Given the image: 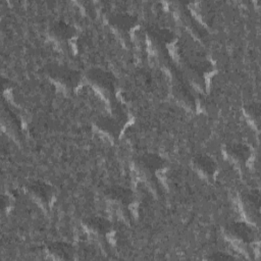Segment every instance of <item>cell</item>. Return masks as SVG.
<instances>
[{
  "label": "cell",
  "instance_id": "6",
  "mask_svg": "<svg viewBox=\"0 0 261 261\" xmlns=\"http://www.w3.org/2000/svg\"><path fill=\"white\" fill-rule=\"evenodd\" d=\"M111 22L113 26L122 29V30H130V29H132L135 26L136 19L130 16V14L122 12L114 14V17H112L111 19Z\"/></svg>",
  "mask_w": 261,
  "mask_h": 261
},
{
  "label": "cell",
  "instance_id": "12",
  "mask_svg": "<svg viewBox=\"0 0 261 261\" xmlns=\"http://www.w3.org/2000/svg\"><path fill=\"white\" fill-rule=\"evenodd\" d=\"M228 151L231 155L240 159V161H247L251 154L250 148L247 146V145H244L241 143L230 145L228 147Z\"/></svg>",
  "mask_w": 261,
  "mask_h": 261
},
{
  "label": "cell",
  "instance_id": "7",
  "mask_svg": "<svg viewBox=\"0 0 261 261\" xmlns=\"http://www.w3.org/2000/svg\"><path fill=\"white\" fill-rule=\"evenodd\" d=\"M195 164L196 166L205 172L206 175H212L216 169V164L212 158L207 155H199L195 158Z\"/></svg>",
  "mask_w": 261,
  "mask_h": 261
},
{
  "label": "cell",
  "instance_id": "2",
  "mask_svg": "<svg viewBox=\"0 0 261 261\" xmlns=\"http://www.w3.org/2000/svg\"><path fill=\"white\" fill-rule=\"evenodd\" d=\"M51 75L60 80L62 83L74 87L79 83L80 76L77 71L71 70L65 67H55L53 70H51Z\"/></svg>",
  "mask_w": 261,
  "mask_h": 261
},
{
  "label": "cell",
  "instance_id": "1",
  "mask_svg": "<svg viewBox=\"0 0 261 261\" xmlns=\"http://www.w3.org/2000/svg\"><path fill=\"white\" fill-rule=\"evenodd\" d=\"M228 231L234 237L242 240L243 242H253L255 238L254 230L244 223H234L228 226Z\"/></svg>",
  "mask_w": 261,
  "mask_h": 261
},
{
  "label": "cell",
  "instance_id": "13",
  "mask_svg": "<svg viewBox=\"0 0 261 261\" xmlns=\"http://www.w3.org/2000/svg\"><path fill=\"white\" fill-rule=\"evenodd\" d=\"M99 124H103L104 125V129L106 130H108V132H113V130H118L117 125H115L113 122H110L107 119H104L102 122H100Z\"/></svg>",
  "mask_w": 261,
  "mask_h": 261
},
{
  "label": "cell",
  "instance_id": "9",
  "mask_svg": "<svg viewBox=\"0 0 261 261\" xmlns=\"http://www.w3.org/2000/svg\"><path fill=\"white\" fill-rule=\"evenodd\" d=\"M141 163L145 167L150 170H158V169L163 168L164 165L163 159L161 156L155 155V154L144 155L141 158Z\"/></svg>",
  "mask_w": 261,
  "mask_h": 261
},
{
  "label": "cell",
  "instance_id": "14",
  "mask_svg": "<svg viewBox=\"0 0 261 261\" xmlns=\"http://www.w3.org/2000/svg\"><path fill=\"white\" fill-rule=\"evenodd\" d=\"M210 259H216V260H222V259H234L233 256H230V255H225L224 253H215V255H211L209 257Z\"/></svg>",
  "mask_w": 261,
  "mask_h": 261
},
{
  "label": "cell",
  "instance_id": "8",
  "mask_svg": "<svg viewBox=\"0 0 261 261\" xmlns=\"http://www.w3.org/2000/svg\"><path fill=\"white\" fill-rule=\"evenodd\" d=\"M87 226H88L91 229L97 231L100 234H106L110 230V224L105 219L102 217H91V219L86 221Z\"/></svg>",
  "mask_w": 261,
  "mask_h": 261
},
{
  "label": "cell",
  "instance_id": "4",
  "mask_svg": "<svg viewBox=\"0 0 261 261\" xmlns=\"http://www.w3.org/2000/svg\"><path fill=\"white\" fill-rule=\"evenodd\" d=\"M29 189L43 202H49L52 197L51 187L43 182H34Z\"/></svg>",
  "mask_w": 261,
  "mask_h": 261
},
{
  "label": "cell",
  "instance_id": "3",
  "mask_svg": "<svg viewBox=\"0 0 261 261\" xmlns=\"http://www.w3.org/2000/svg\"><path fill=\"white\" fill-rule=\"evenodd\" d=\"M89 78L102 88L107 90H112L114 88L115 80L109 72L101 69H92L89 71Z\"/></svg>",
  "mask_w": 261,
  "mask_h": 261
},
{
  "label": "cell",
  "instance_id": "5",
  "mask_svg": "<svg viewBox=\"0 0 261 261\" xmlns=\"http://www.w3.org/2000/svg\"><path fill=\"white\" fill-rule=\"evenodd\" d=\"M106 194L111 199L122 202L124 204H129L133 200V193L122 187H112L106 191Z\"/></svg>",
  "mask_w": 261,
  "mask_h": 261
},
{
  "label": "cell",
  "instance_id": "11",
  "mask_svg": "<svg viewBox=\"0 0 261 261\" xmlns=\"http://www.w3.org/2000/svg\"><path fill=\"white\" fill-rule=\"evenodd\" d=\"M53 33L61 39H70L75 34V29L65 22H59L53 27Z\"/></svg>",
  "mask_w": 261,
  "mask_h": 261
},
{
  "label": "cell",
  "instance_id": "10",
  "mask_svg": "<svg viewBox=\"0 0 261 261\" xmlns=\"http://www.w3.org/2000/svg\"><path fill=\"white\" fill-rule=\"evenodd\" d=\"M49 250L52 254L59 256L63 259H70L74 254V249H72L68 244L65 243H55L49 246Z\"/></svg>",
  "mask_w": 261,
  "mask_h": 261
}]
</instances>
